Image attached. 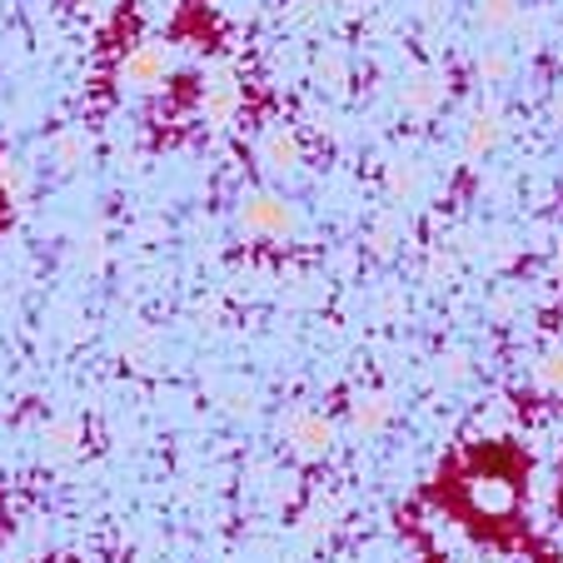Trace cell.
<instances>
[{
  "mask_svg": "<svg viewBox=\"0 0 563 563\" xmlns=\"http://www.w3.org/2000/svg\"><path fill=\"white\" fill-rule=\"evenodd\" d=\"M170 70H175V51L165 41H145V45H135V51L120 60V86L125 90H159L165 80H170Z\"/></svg>",
  "mask_w": 563,
  "mask_h": 563,
  "instance_id": "1",
  "label": "cell"
},
{
  "mask_svg": "<svg viewBox=\"0 0 563 563\" xmlns=\"http://www.w3.org/2000/svg\"><path fill=\"white\" fill-rule=\"evenodd\" d=\"M240 224H245V234H255V240H285V234H295L299 214H295V205H285L279 195H250V200L240 205Z\"/></svg>",
  "mask_w": 563,
  "mask_h": 563,
  "instance_id": "2",
  "label": "cell"
},
{
  "mask_svg": "<svg viewBox=\"0 0 563 563\" xmlns=\"http://www.w3.org/2000/svg\"><path fill=\"white\" fill-rule=\"evenodd\" d=\"M285 444L295 449L299 459H324L334 449V424L314 409H289L285 415Z\"/></svg>",
  "mask_w": 563,
  "mask_h": 563,
  "instance_id": "3",
  "label": "cell"
},
{
  "mask_svg": "<svg viewBox=\"0 0 563 563\" xmlns=\"http://www.w3.org/2000/svg\"><path fill=\"white\" fill-rule=\"evenodd\" d=\"M299 135L289 125H269L265 135H260V165H265L269 175H295L299 170Z\"/></svg>",
  "mask_w": 563,
  "mask_h": 563,
  "instance_id": "4",
  "label": "cell"
},
{
  "mask_svg": "<svg viewBox=\"0 0 563 563\" xmlns=\"http://www.w3.org/2000/svg\"><path fill=\"white\" fill-rule=\"evenodd\" d=\"M468 499H474V509H484L489 519H499V514H514V504H519V484H509V478H499V474H478V478H468Z\"/></svg>",
  "mask_w": 563,
  "mask_h": 563,
  "instance_id": "5",
  "label": "cell"
},
{
  "mask_svg": "<svg viewBox=\"0 0 563 563\" xmlns=\"http://www.w3.org/2000/svg\"><path fill=\"white\" fill-rule=\"evenodd\" d=\"M499 135H504V115L494 106H484L464 130V159H484L494 145H499Z\"/></svg>",
  "mask_w": 563,
  "mask_h": 563,
  "instance_id": "6",
  "label": "cell"
},
{
  "mask_svg": "<svg viewBox=\"0 0 563 563\" xmlns=\"http://www.w3.org/2000/svg\"><path fill=\"white\" fill-rule=\"evenodd\" d=\"M389 419H394L389 394H360V399L350 405V424L360 429V434H379Z\"/></svg>",
  "mask_w": 563,
  "mask_h": 563,
  "instance_id": "7",
  "label": "cell"
},
{
  "mask_svg": "<svg viewBox=\"0 0 563 563\" xmlns=\"http://www.w3.org/2000/svg\"><path fill=\"white\" fill-rule=\"evenodd\" d=\"M399 106H405L409 115H434V110L444 106V80H439V75H419V80H409L405 96H399Z\"/></svg>",
  "mask_w": 563,
  "mask_h": 563,
  "instance_id": "8",
  "label": "cell"
},
{
  "mask_svg": "<svg viewBox=\"0 0 563 563\" xmlns=\"http://www.w3.org/2000/svg\"><path fill=\"white\" fill-rule=\"evenodd\" d=\"M424 190V165H419V159H394L389 165V195L394 200H415V195Z\"/></svg>",
  "mask_w": 563,
  "mask_h": 563,
  "instance_id": "9",
  "label": "cell"
},
{
  "mask_svg": "<svg viewBox=\"0 0 563 563\" xmlns=\"http://www.w3.org/2000/svg\"><path fill=\"white\" fill-rule=\"evenodd\" d=\"M478 25L489 35H504L519 25V0H478Z\"/></svg>",
  "mask_w": 563,
  "mask_h": 563,
  "instance_id": "10",
  "label": "cell"
},
{
  "mask_svg": "<svg viewBox=\"0 0 563 563\" xmlns=\"http://www.w3.org/2000/svg\"><path fill=\"white\" fill-rule=\"evenodd\" d=\"M234 110H240V90L234 86H210L205 90V120H210V125H230L234 120Z\"/></svg>",
  "mask_w": 563,
  "mask_h": 563,
  "instance_id": "11",
  "label": "cell"
},
{
  "mask_svg": "<svg viewBox=\"0 0 563 563\" xmlns=\"http://www.w3.org/2000/svg\"><path fill=\"white\" fill-rule=\"evenodd\" d=\"M75 449H80V424H75V419H55V424H45V454L70 459Z\"/></svg>",
  "mask_w": 563,
  "mask_h": 563,
  "instance_id": "12",
  "label": "cell"
},
{
  "mask_svg": "<svg viewBox=\"0 0 563 563\" xmlns=\"http://www.w3.org/2000/svg\"><path fill=\"white\" fill-rule=\"evenodd\" d=\"M509 75H514V60L504 51H494L489 45V51L478 55V80H484V86H504Z\"/></svg>",
  "mask_w": 563,
  "mask_h": 563,
  "instance_id": "13",
  "label": "cell"
},
{
  "mask_svg": "<svg viewBox=\"0 0 563 563\" xmlns=\"http://www.w3.org/2000/svg\"><path fill=\"white\" fill-rule=\"evenodd\" d=\"M533 379H539V389L549 394H563V350H549L539 364H533Z\"/></svg>",
  "mask_w": 563,
  "mask_h": 563,
  "instance_id": "14",
  "label": "cell"
},
{
  "mask_svg": "<svg viewBox=\"0 0 563 563\" xmlns=\"http://www.w3.org/2000/svg\"><path fill=\"white\" fill-rule=\"evenodd\" d=\"M55 159H60L65 170H70V165H80V159H86V135H60V140H55Z\"/></svg>",
  "mask_w": 563,
  "mask_h": 563,
  "instance_id": "15",
  "label": "cell"
},
{
  "mask_svg": "<svg viewBox=\"0 0 563 563\" xmlns=\"http://www.w3.org/2000/svg\"><path fill=\"white\" fill-rule=\"evenodd\" d=\"M444 364H449V379H464V374H468V369H464V354H449Z\"/></svg>",
  "mask_w": 563,
  "mask_h": 563,
  "instance_id": "16",
  "label": "cell"
},
{
  "mask_svg": "<svg viewBox=\"0 0 563 563\" xmlns=\"http://www.w3.org/2000/svg\"><path fill=\"white\" fill-rule=\"evenodd\" d=\"M553 120L563 125V90H559V100H553Z\"/></svg>",
  "mask_w": 563,
  "mask_h": 563,
  "instance_id": "17",
  "label": "cell"
},
{
  "mask_svg": "<svg viewBox=\"0 0 563 563\" xmlns=\"http://www.w3.org/2000/svg\"><path fill=\"white\" fill-rule=\"evenodd\" d=\"M559 269H563V240H559Z\"/></svg>",
  "mask_w": 563,
  "mask_h": 563,
  "instance_id": "18",
  "label": "cell"
}]
</instances>
